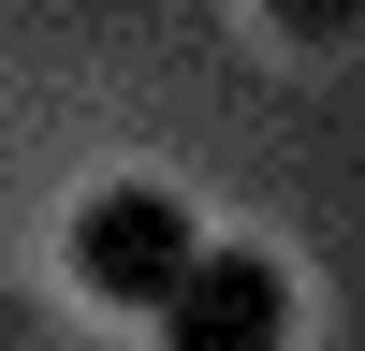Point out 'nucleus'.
Here are the masks:
<instances>
[{"mask_svg":"<svg viewBox=\"0 0 365 351\" xmlns=\"http://www.w3.org/2000/svg\"><path fill=\"white\" fill-rule=\"evenodd\" d=\"M146 322H161V351H292V278L263 249H190Z\"/></svg>","mask_w":365,"mask_h":351,"instance_id":"nucleus-1","label":"nucleus"},{"mask_svg":"<svg viewBox=\"0 0 365 351\" xmlns=\"http://www.w3.org/2000/svg\"><path fill=\"white\" fill-rule=\"evenodd\" d=\"M190 249H205L190 205L146 190V176H117V190H88V220H73V292H103V307H161V278H175Z\"/></svg>","mask_w":365,"mask_h":351,"instance_id":"nucleus-2","label":"nucleus"},{"mask_svg":"<svg viewBox=\"0 0 365 351\" xmlns=\"http://www.w3.org/2000/svg\"><path fill=\"white\" fill-rule=\"evenodd\" d=\"M263 15H278L292 44H336V29H365V0H263Z\"/></svg>","mask_w":365,"mask_h":351,"instance_id":"nucleus-3","label":"nucleus"}]
</instances>
